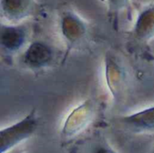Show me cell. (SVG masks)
<instances>
[{"mask_svg": "<svg viewBox=\"0 0 154 153\" xmlns=\"http://www.w3.org/2000/svg\"><path fill=\"white\" fill-rule=\"evenodd\" d=\"M23 63L32 69H44L53 60L52 49L42 41L32 42L23 55Z\"/></svg>", "mask_w": 154, "mask_h": 153, "instance_id": "3957f363", "label": "cell"}, {"mask_svg": "<svg viewBox=\"0 0 154 153\" xmlns=\"http://www.w3.org/2000/svg\"><path fill=\"white\" fill-rule=\"evenodd\" d=\"M6 153H23L22 151H20V150H12V151H8V152Z\"/></svg>", "mask_w": 154, "mask_h": 153, "instance_id": "8fae6325", "label": "cell"}, {"mask_svg": "<svg viewBox=\"0 0 154 153\" xmlns=\"http://www.w3.org/2000/svg\"><path fill=\"white\" fill-rule=\"evenodd\" d=\"M0 5L2 15L12 23L32 15L36 7L34 0H1Z\"/></svg>", "mask_w": 154, "mask_h": 153, "instance_id": "8992f818", "label": "cell"}, {"mask_svg": "<svg viewBox=\"0 0 154 153\" xmlns=\"http://www.w3.org/2000/svg\"><path fill=\"white\" fill-rule=\"evenodd\" d=\"M61 28L64 37L71 45L79 41L86 32V27L83 22L70 13L65 14L62 18Z\"/></svg>", "mask_w": 154, "mask_h": 153, "instance_id": "ba28073f", "label": "cell"}, {"mask_svg": "<svg viewBox=\"0 0 154 153\" xmlns=\"http://www.w3.org/2000/svg\"><path fill=\"white\" fill-rule=\"evenodd\" d=\"M94 115V103L90 99L84 100L69 114L61 129V136L71 138L79 134L91 123Z\"/></svg>", "mask_w": 154, "mask_h": 153, "instance_id": "7a4b0ae2", "label": "cell"}, {"mask_svg": "<svg viewBox=\"0 0 154 153\" xmlns=\"http://www.w3.org/2000/svg\"><path fill=\"white\" fill-rule=\"evenodd\" d=\"M26 41V32L22 26L2 25L0 41L2 48L7 52L20 50Z\"/></svg>", "mask_w": 154, "mask_h": 153, "instance_id": "52a82bcc", "label": "cell"}, {"mask_svg": "<svg viewBox=\"0 0 154 153\" xmlns=\"http://www.w3.org/2000/svg\"><path fill=\"white\" fill-rule=\"evenodd\" d=\"M153 153H154V152H153Z\"/></svg>", "mask_w": 154, "mask_h": 153, "instance_id": "7c38bea8", "label": "cell"}, {"mask_svg": "<svg viewBox=\"0 0 154 153\" xmlns=\"http://www.w3.org/2000/svg\"><path fill=\"white\" fill-rule=\"evenodd\" d=\"M135 36L142 40H147L154 34V6L143 10L134 27Z\"/></svg>", "mask_w": 154, "mask_h": 153, "instance_id": "9c48e42d", "label": "cell"}, {"mask_svg": "<svg viewBox=\"0 0 154 153\" xmlns=\"http://www.w3.org/2000/svg\"><path fill=\"white\" fill-rule=\"evenodd\" d=\"M92 153H118L117 151H116L113 148H111L110 146L106 145V144H101L97 146Z\"/></svg>", "mask_w": 154, "mask_h": 153, "instance_id": "30bf717a", "label": "cell"}, {"mask_svg": "<svg viewBox=\"0 0 154 153\" xmlns=\"http://www.w3.org/2000/svg\"><path fill=\"white\" fill-rule=\"evenodd\" d=\"M38 126L37 112L32 109L22 119L2 128L0 131V153L8 152L31 138L37 131Z\"/></svg>", "mask_w": 154, "mask_h": 153, "instance_id": "6da1fadb", "label": "cell"}, {"mask_svg": "<svg viewBox=\"0 0 154 153\" xmlns=\"http://www.w3.org/2000/svg\"><path fill=\"white\" fill-rule=\"evenodd\" d=\"M105 74L107 87L115 100H118L124 91L125 74L123 67L110 55L106 57Z\"/></svg>", "mask_w": 154, "mask_h": 153, "instance_id": "277c9868", "label": "cell"}, {"mask_svg": "<svg viewBox=\"0 0 154 153\" xmlns=\"http://www.w3.org/2000/svg\"><path fill=\"white\" fill-rule=\"evenodd\" d=\"M121 123L134 133H153L154 106L143 108L121 118Z\"/></svg>", "mask_w": 154, "mask_h": 153, "instance_id": "5b68a950", "label": "cell"}]
</instances>
